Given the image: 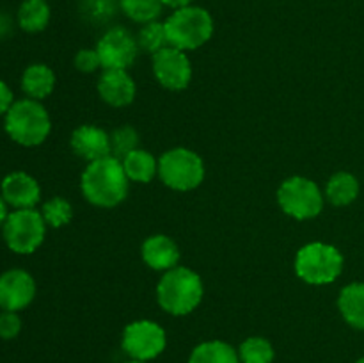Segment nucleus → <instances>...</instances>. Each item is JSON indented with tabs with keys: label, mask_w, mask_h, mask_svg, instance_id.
I'll return each instance as SVG.
<instances>
[{
	"label": "nucleus",
	"mask_w": 364,
	"mask_h": 363,
	"mask_svg": "<svg viewBox=\"0 0 364 363\" xmlns=\"http://www.w3.org/2000/svg\"><path fill=\"white\" fill-rule=\"evenodd\" d=\"M128 180L123 164L117 157L109 155L85 166L80 177V191L91 205L100 209H114L128 196Z\"/></svg>",
	"instance_id": "f257e3e1"
},
{
	"label": "nucleus",
	"mask_w": 364,
	"mask_h": 363,
	"mask_svg": "<svg viewBox=\"0 0 364 363\" xmlns=\"http://www.w3.org/2000/svg\"><path fill=\"white\" fill-rule=\"evenodd\" d=\"M205 287L196 270L176 265L166 270L156 285V301L169 315L183 317L194 312L203 301Z\"/></svg>",
	"instance_id": "f03ea898"
},
{
	"label": "nucleus",
	"mask_w": 364,
	"mask_h": 363,
	"mask_svg": "<svg viewBox=\"0 0 364 363\" xmlns=\"http://www.w3.org/2000/svg\"><path fill=\"white\" fill-rule=\"evenodd\" d=\"M164 25H166L169 46L183 52L201 48L212 39L215 31L212 14L205 7L196 4L173 9V13L164 20Z\"/></svg>",
	"instance_id": "7ed1b4c3"
},
{
	"label": "nucleus",
	"mask_w": 364,
	"mask_h": 363,
	"mask_svg": "<svg viewBox=\"0 0 364 363\" xmlns=\"http://www.w3.org/2000/svg\"><path fill=\"white\" fill-rule=\"evenodd\" d=\"M7 135L20 146H39L52 132V120L41 102L32 98L18 100L4 116Z\"/></svg>",
	"instance_id": "20e7f679"
},
{
	"label": "nucleus",
	"mask_w": 364,
	"mask_h": 363,
	"mask_svg": "<svg viewBox=\"0 0 364 363\" xmlns=\"http://www.w3.org/2000/svg\"><path fill=\"white\" fill-rule=\"evenodd\" d=\"M343 255L326 242H309L295 256V273L304 283L322 287L331 285L343 273Z\"/></svg>",
	"instance_id": "39448f33"
},
{
	"label": "nucleus",
	"mask_w": 364,
	"mask_h": 363,
	"mask_svg": "<svg viewBox=\"0 0 364 363\" xmlns=\"http://www.w3.org/2000/svg\"><path fill=\"white\" fill-rule=\"evenodd\" d=\"M159 178L173 191H194L205 180V162L194 149L183 146L171 148L160 155Z\"/></svg>",
	"instance_id": "423d86ee"
},
{
	"label": "nucleus",
	"mask_w": 364,
	"mask_h": 363,
	"mask_svg": "<svg viewBox=\"0 0 364 363\" xmlns=\"http://www.w3.org/2000/svg\"><path fill=\"white\" fill-rule=\"evenodd\" d=\"M277 203L287 216L297 221H308L322 212L326 205V194L311 178L295 174L279 185Z\"/></svg>",
	"instance_id": "0eeeda50"
},
{
	"label": "nucleus",
	"mask_w": 364,
	"mask_h": 363,
	"mask_svg": "<svg viewBox=\"0 0 364 363\" xmlns=\"http://www.w3.org/2000/svg\"><path fill=\"white\" fill-rule=\"evenodd\" d=\"M7 248L18 255H31L45 241L46 223L36 209L13 210L2 226Z\"/></svg>",
	"instance_id": "6e6552de"
},
{
	"label": "nucleus",
	"mask_w": 364,
	"mask_h": 363,
	"mask_svg": "<svg viewBox=\"0 0 364 363\" xmlns=\"http://www.w3.org/2000/svg\"><path fill=\"white\" fill-rule=\"evenodd\" d=\"M167 345L166 330L159 322L149 319H139L128 324L121 337V347L130 359L151 362L159 358Z\"/></svg>",
	"instance_id": "1a4fd4ad"
},
{
	"label": "nucleus",
	"mask_w": 364,
	"mask_h": 363,
	"mask_svg": "<svg viewBox=\"0 0 364 363\" xmlns=\"http://www.w3.org/2000/svg\"><path fill=\"white\" fill-rule=\"evenodd\" d=\"M102 70H128L139 56L137 38L124 27H110L96 45Z\"/></svg>",
	"instance_id": "9d476101"
},
{
	"label": "nucleus",
	"mask_w": 364,
	"mask_h": 363,
	"mask_svg": "<svg viewBox=\"0 0 364 363\" xmlns=\"http://www.w3.org/2000/svg\"><path fill=\"white\" fill-rule=\"evenodd\" d=\"M151 68L156 82L169 91H183L192 80V63L187 52L174 46L151 56Z\"/></svg>",
	"instance_id": "9b49d317"
},
{
	"label": "nucleus",
	"mask_w": 364,
	"mask_h": 363,
	"mask_svg": "<svg viewBox=\"0 0 364 363\" xmlns=\"http://www.w3.org/2000/svg\"><path fill=\"white\" fill-rule=\"evenodd\" d=\"M36 298V281L23 269H9L0 274V308L6 312L25 310Z\"/></svg>",
	"instance_id": "f8f14e48"
},
{
	"label": "nucleus",
	"mask_w": 364,
	"mask_h": 363,
	"mask_svg": "<svg viewBox=\"0 0 364 363\" xmlns=\"http://www.w3.org/2000/svg\"><path fill=\"white\" fill-rule=\"evenodd\" d=\"M96 89L100 98L116 109L130 105L137 95V85L128 70H102Z\"/></svg>",
	"instance_id": "ddd939ff"
},
{
	"label": "nucleus",
	"mask_w": 364,
	"mask_h": 363,
	"mask_svg": "<svg viewBox=\"0 0 364 363\" xmlns=\"http://www.w3.org/2000/svg\"><path fill=\"white\" fill-rule=\"evenodd\" d=\"M70 146L75 155L84 159L87 164L112 155L110 134L91 123L80 125V127L75 128L70 139Z\"/></svg>",
	"instance_id": "4468645a"
},
{
	"label": "nucleus",
	"mask_w": 364,
	"mask_h": 363,
	"mask_svg": "<svg viewBox=\"0 0 364 363\" xmlns=\"http://www.w3.org/2000/svg\"><path fill=\"white\" fill-rule=\"evenodd\" d=\"M0 194L14 210L36 209L41 199V187L32 174L25 171H13L2 180Z\"/></svg>",
	"instance_id": "2eb2a0df"
},
{
	"label": "nucleus",
	"mask_w": 364,
	"mask_h": 363,
	"mask_svg": "<svg viewBox=\"0 0 364 363\" xmlns=\"http://www.w3.org/2000/svg\"><path fill=\"white\" fill-rule=\"evenodd\" d=\"M141 256L146 265L159 273L174 269L180 265V248L176 242L164 233L149 235L141 246Z\"/></svg>",
	"instance_id": "dca6fc26"
},
{
	"label": "nucleus",
	"mask_w": 364,
	"mask_h": 363,
	"mask_svg": "<svg viewBox=\"0 0 364 363\" xmlns=\"http://www.w3.org/2000/svg\"><path fill=\"white\" fill-rule=\"evenodd\" d=\"M55 73L50 66L43 63L31 64L25 68L23 75H21V89L27 95V98L32 100H41L48 98L55 89Z\"/></svg>",
	"instance_id": "f3484780"
},
{
	"label": "nucleus",
	"mask_w": 364,
	"mask_h": 363,
	"mask_svg": "<svg viewBox=\"0 0 364 363\" xmlns=\"http://www.w3.org/2000/svg\"><path fill=\"white\" fill-rule=\"evenodd\" d=\"M338 310L348 326L364 331V283L354 281L341 288Z\"/></svg>",
	"instance_id": "a211bd4d"
},
{
	"label": "nucleus",
	"mask_w": 364,
	"mask_h": 363,
	"mask_svg": "<svg viewBox=\"0 0 364 363\" xmlns=\"http://www.w3.org/2000/svg\"><path fill=\"white\" fill-rule=\"evenodd\" d=\"M121 164L128 180L135 184H149L153 178L159 177V159L144 148H137L124 155Z\"/></svg>",
	"instance_id": "6ab92c4d"
},
{
	"label": "nucleus",
	"mask_w": 364,
	"mask_h": 363,
	"mask_svg": "<svg viewBox=\"0 0 364 363\" xmlns=\"http://www.w3.org/2000/svg\"><path fill=\"white\" fill-rule=\"evenodd\" d=\"M361 185L352 173L338 171L329 178L326 185V199L334 206H347L358 199Z\"/></svg>",
	"instance_id": "aec40b11"
},
{
	"label": "nucleus",
	"mask_w": 364,
	"mask_h": 363,
	"mask_svg": "<svg viewBox=\"0 0 364 363\" xmlns=\"http://www.w3.org/2000/svg\"><path fill=\"white\" fill-rule=\"evenodd\" d=\"M188 363H242L238 351L223 340H206L192 349Z\"/></svg>",
	"instance_id": "412c9836"
},
{
	"label": "nucleus",
	"mask_w": 364,
	"mask_h": 363,
	"mask_svg": "<svg viewBox=\"0 0 364 363\" xmlns=\"http://www.w3.org/2000/svg\"><path fill=\"white\" fill-rule=\"evenodd\" d=\"M52 11L46 0H23L18 9V25L25 32H41L48 27Z\"/></svg>",
	"instance_id": "4be33fe9"
},
{
	"label": "nucleus",
	"mask_w": 364,
	"mask_h": 363,
	"mask_svg": "<svg viewBox=\"0 0 364 363\" xmlns=\"http://www.w3.org/2000/svg\"><path fill=\"white\" fill-rule=\"evenodd\" d=\"M117 6L124 16L141 25L159 20L166 7L162 0H117Z\"/></svg>",
	"instance_id": "5701e85b"
},
{
	"label": "nucleus",
	"mask_w": 364,
	"mask_h": 363,
	"mask_svg": "<svg viewBox=\"0 0 364 363\" xmlns=\"http://www.w3.org/2000/svg\"><path fill=\"white\" fill-rule=\"evenodd\" d=\"M135 38H137L139 50L144 53H149V56H155L156 52H160V50H164L166 46H169L166 25H164V21L159 20L142 25Z\"/></svg>",
	"instance_id": "b1692460"
},
{
	"label": "nucleus",
	"mask_w": 364,
	"mask_h": 363,
	"mask_svg": "<svg viewBox=\"0 0 364 363\" xmlns=\"http://www.w3.org/2000/svg\"><path fill=\"white\" fill-rule=\"evenodd\" d=\"M238 356L242 363H272L276 352L267 338L249 337L238 347Z\"/></svg>",
	"instance_id": "393cba45"
},
{
	"label": "nucleus",
	"mask_w": 364,
	"mask_h": 363,
	"mask_svg": "<svg viewBox=\"0 0 364 363\" xmlns=\"http://www.w3.org/2000/svg\"><path fill=\"white\" fill-rule=\"evenodd\" d=\"M39 212H41L46 226L63 228L66 226L71 221V217H73V206H71V203L68 201L66 198H63V196H53L48 201L43 203Z\"/></svg>",
	"instance_id": "a878e982"
},
{
	"label": "nucleus",
	"mask_w": 364,
	"mask_h": 363,
	"mask_svg": "<svg viewBox=\"0 0 364 363\" xmlns=\"http://www.w3.org/2000/svg\"><path fill=\"white\" fill-rule=\"evenodd\" d=\"M141 137H139V132L135 130L132 125H121V127L114 128L110 132V148H112V155L117 159H123L124 155H128L134 149L141 148L139 146Z\"/></svg>",
	"instance_id": "bb28decb"
},
{
	"label": "nucleus",
	"mask_w": 364,
	"mask_h": 363,
	"mask_svg": "<svg viewBox=\"0 0 364 363\" xmlns=\"http://www.w3.org/2000/svg\"><path fill=\"white\" fill-rule=\"evenodd\" d=\"M73 64L77 68V71H80V73H95V71H98L102 68V60H100L96 48L78 50L73 59Z\"/></svg>",
	"instance_id": "cd10ccee"
},
{
	"label": "nucleus",
	"mask_w": 364,
	"mask_h": 363,
	"mask_svg": "<svg viewBox=\"0 0 364 363\" xmlns=\"http://www.w3.org/2000/svg\"><path fill=\"white\" fill-rule=\"evenodd\" d=\"M21 331V319L18 312H6L0 313V338L2 340H13L20 335Z\"/></svg>",
	"instance_id": "c85d7f7f"
},
{
	"label": "nucleus",
	"mask_w": 364,
	"mask_h": 363,
	"mask_svg": "<svg viewBox=\"0 0 364 363\" xmlns=\"http://www.w3.org/2000/svg\"><path fill=\"white\" fill-rule=\"evenodd\" d=\"M14 103L13 91H11L9 85L4 80H0V116H6L7 110L11 109V105Z\"/></svg>",
	"instance_id": "c756f323"
},
{
	"label": "nucleus",
	"mask_w": 364,
	"mask_h": 363,
	"mask_svg": "<svg viewBox=\"0 0 364 363\" xmlns=\"http://www.w3.org/2000/svg\"><path fill=\"white\" fill-rule=\"evenodd\" d=\"M162 2L164 6L171 7V9H180V7L191 6V4H194L196 0H162Z\"/></svg>",
	"instance_id": "7c9ffc66"
},
{
	"label": "nucleus",
	"mask_w": 364,
	"mask_h": 363,
	"mask_svg": "<svg viewBox=\"0 0 364 363\" xmlns=\"http://www.w3.org/2000/svg\"><path fill=\"white\" fill-rule=\"evenodd\" d=\"M7 203H6V199L2 198V194H0V228L4 226V223H6V219H7V216H9V210H7Z\"/></svg>",
	"instance_id": "2f4dec72"
},
{
	"label": "nucleus",
	"mask_w": 364,
	"mask_h": 363,
	"mask_svg": "<svg viewBox=\"0 0 364 363\" xmlns=\"http://www.w3.org/2000/svg\"><path fill=\"white\" fill-rule=\"evenodd\" d=\"M124 363H148V362H139V359H128V362Z\"/></svg>",
	"instance_id": "473e14b6"
},
{
	"label": "nucleus",
	"mask_w": 364,
	"mask_h": 363,
	"mask_svg": "<svg viewBox=\"0 0 364 363\" xmlns=\"http://www.w3.org/2000/svg\"><path fill=\"white\" fill-rule=\"evenodd\" d=\"M355 363H364V356H363V358H359L358 362H355Z\"/></svg>",
	"instance_id": "72a5a7b5"
}]
</instances>
